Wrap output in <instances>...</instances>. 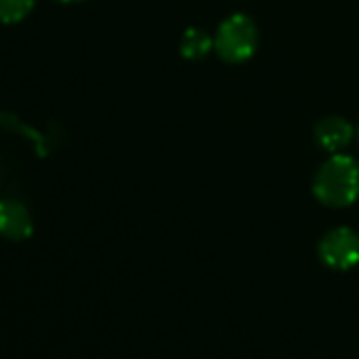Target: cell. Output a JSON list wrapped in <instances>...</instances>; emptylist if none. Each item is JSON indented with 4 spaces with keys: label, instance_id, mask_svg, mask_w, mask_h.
Wrapping results in <instances>:
<instances>
[{
    "label": "cell",
    "instance_id": "1",
    "mask_svg": "<svg viewBox=\"0 0 359 359\" xmlns=\"http://www.w3.org/2000/svg\"><path fill=\"white\" fill-rule=\"evenodd\" d=\"M313 195L330 208H346L359 199V161L348 154H332L313 177Z\"/></svg>",
    "mask_w": 359,
    "mask_h": 359
},
{
    "label": "cell",
    "instance_id": "2",
    "mask_svg": "<svg viewBox=\"0 0 359 359\" xmlns=\"http://www.w3.org/2000/svg\"><path fill=\"white\" fill-rule=\"evenodd\" d=\"M256 47H258V28L254 20L243 13H235L226 18L214 36V49L229 64H241L250 60L256 53Z\"/></svg>",
    "mask_w": 359,
    "mask_h": 359
},
{
    "label": "cell",
    "instance_id": "3",
    "mask_svg": "<svg viewBox=\"0 0 359 359\" xmlns=\"http://www.w3.org/2000/svg\"><path fill=\"white\" fill-rule=\"evenodd\" d=\"M319 258L336 271H348L359 264V235L346 226L332 229L319 241Z\"/></svg>",
    "mask_w": 359,
    "mask_h": 359
},
{
    "label": "cell",
    "instance_id": "4",
    "mask_svg": "<svg viewBox=\"0 0 359 359\" xmlns=\"http://www.w3.org/2000/svg\"><path fill=\"white\" fill-rule=\"evenodd\" d=\"M34 233L30 210L18 199L0 201V237L7 241H26Z\"/></svg>",
    "mask_w": 359,
    "mask_h": 359
},
{
    "label": "cell",
    "instance_id": "5",
    "mask_svg": "<svg viewBox=\"0 0 359 359\" xmlns=\"http://www.w3.org/2000/svg\"><path fill=\"white\" fill-rule=\"evenodd\" d=\"M353 125L342 116H325L315 125V142L319 144V148L332 154L346 148L353 140Z\"/></svg>",
    "mask_w": 359,
    "mask_h": 359
},
{
    "label": "cell",
    "instance_id": "6",
    "mask_svg": "<svg viewBox=\"0 0 359 359\" xmlns=\"http://www.w3.org/2000/svg\"><path fill=\"white\" fill-rule=\"evenodd\" d=\"M212 49H214V39L201 28L187 30L182 43H180V51H182L187 60H203Z\"/></svg>",
    "mask_w": 359,
    "mask_h": 359
},
{
    "label": "cell",
    "instance_id": "7",
    "mask_svg": "<svg viewBox=\"0 0 359 359\" xmlns=\"http://www.w3.org/2000/svg\"><path fill=\"white\" fill-rule=\"evenodd\" d=\"M34 7L36 0H0V24H20L34 11Z\"/></svg>",
    "mask_w": 359,
    "mask_h": 359
},
{
    "label": "cell",
    "instance_id": "8",
    "mask_svg": "<svg viewBox=\"0 0 359 359\" xmlns=\"http://www.w3.org/2000/svg\"><path fill=\"white\" fill-rule=\"evenodd\" d=\"M57 3H66V5H70V3H81V0H57Z\"/></svg>",
    "mask_w": 359,
    "mask_h": 359
},
{
    "label": "cell",
    "instance_id": "9",
    "mask_svg": "<svg viewBox=\"0 0 359 359\" xmlns=\"http://www.w3.org/2000/svg\"><path fill=\"white\" fill-rule=\"evenodd\" d=\"M357 140H359V127H357Z\"/></svg>",
    "mask_w": 359,
    "mask_h": 359
}]
</instances>
